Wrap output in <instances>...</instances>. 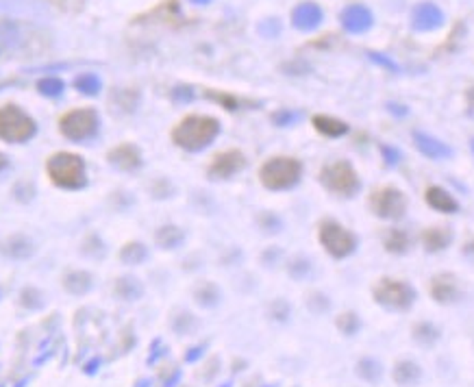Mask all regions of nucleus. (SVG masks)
I'll return each mask as SVG.
<instances>
[{
	"instance_id": "obj_36",
	"label": "nucleus",
	"mask_w": 474,
	"mask_h": 387,
	"mask_svg": "<svg viewBox=\"0 0 474 387\" xmlns=\"http://www.w3.org/2000/svg\"><path fill=\"white\" fill-rule=\"evenodd\" d=\"M331 307L329 298L324 294H309V309L316 314H324Z\"/></svg>"
},
{
	"instance_id": "obj_17",
	"label": "nucleus",
	"mask_w": 474,
	"mask_h": 387,
	"mask_svg": "<svg viewBox=\"0 0 474 387\" xmlns=\"http://www.w3.org/2000/svg\"><path fill=\"white\" fill-rule=\"evenodd\" d=\"M413 144L428 159H448L453 155V148L448 144H444V142H440L436 138H431L426 133H420V131H413Z\"/></svg>"
},
{
	"instance_id": "obj_11",
	"label": "nucleus",
	"mask_w": 474,
	"mask_h": 387,
	"mask_svg": "<svg viewBox=\"0 0 474 387\" xmlns=\"http://www.w3.org/2000/svg\"><path fill=\"white\" fill-rule=\"evenodd\" d=\"M339 24L344 26V31L346 33H366L374 24V16L366 5L353 3V5L341 9Z\"/></svg>"
},
{
	"instance_id": "obj_10",
	"label": "nucleus",
	"mask_w": 474,
	"mask_h": 387,
	"mask_svg": "<svg viewBox=\"0 0 474 387\" xmlns=\"http://www.w3.org/2000/svg\"><path fill=\"white\" fill-rule=\"evenodd\" d=\"M244 165H246L244 153L237 150V148H231V150L218 153L211 159V163L207 167V175L211 179H231V177L237 175V172L244 170Z\"/></svg>"
},
{
	"instance_id": "obj_27",
	"label": "nucleus",
	"mask_w": 474,
	"mask_h": 387,
	"mask_svg": "<svg viewBox=\"0 0 474 387\" xmlns=\"http://www.w3.org/2000/svg\"><path fill=\"white\" fill-rule=\"evenodd\" d=\"M63 287L72 294H83L92 287V277L88 272H70L63 277Z\"/></svg>"
},
{
	"instance_id": "obj_3",
	"label": "nucleus",
	"mask_w": 474,
	"mask_h": 387,
	"mask_svg": "<svg viewBox=\"0 0 474 387\" xmlns=\"http://www.w3.org/2000/svg\"><path fill=\"white\" fill-rule=\"evenodd\" d=\"M303 177V163L296 157H270L259 167V181L270 192H283L298 185Z\"/></svg>"
},
{
	"instance_id": "obj_43",
	"label": "nucleus",
	"mask_w": 474,
	"mask_h": 387,
	"mask_svg": "<svg viewBox=\"0 0 474 387\" xmlns=\"http://www.w3.org/2000/svg\"><path fill=\"white\" fill-rule=\"evenodd\" d=\"M387 109H390L392 113H396V115H405V113H407V107L396 105V103H390V105H387Z\"/></svg>"
},
{
	"instance_id": "obj_15",
	"label": "nucleus",
	"mask_w": 474,
	"mask_h": 387,
	"mask_svg": "<svg viewBox=\"0 0 474 387\" xmlns=\"http://www.w3.org/2000/svg\"><path fill=\"white\" fill-rule=\"evenodd\" d=\"M107 159L113 167L124 170V172H133L142 165V153L133 144H120V146L111 148Z\"/></svg>"
},
{
	"instance_id": "obj_13",
	"label": "nucleus",
	"mask_w": 474,
	"mask_h": 387,
	"mask_svg": "<svg viewBox=\"0 0 474 387\" xmlns=\"http://www.w3.org/2000/svg\"><path fill=\"white\" fill-rule=\"evenodd\" d=\"M322 9L318 3H311V0H305V3H300L292 9V24L294 29L298 31H314L322 24Z\"/></svg>"
},
{
	"instance_id": "obj_34",
	"label": "nucleus",
	"mask_w": 474,
	"mask_h": 387,
	"mask_svg": "<svg viewBox=\"0 0 474 387\" xmlns=\"http://www.w3.org/2000/svg\"><path fill=\"white\" fill-rule=\"evenodd\" d=\"M205 96H207L209 100H213V103L222 105V107H225V109H229V111H235V109H239V107H242V100H239L237 96L227 94V92H211V90H207V92H205Z\"/></svg>"
},
{
	"instance_id": "obj_21",
	"label": "nucleus",
	"mask_w": 474,
	"mask_h": 387,
	"mask_svg": "<svg viewBox=\"0 0 474 387\" xmlns=\"http://www.w3.org/2000/svg\"><path fill=\"white\" fill-rule=\"evenodd\" d=\"M140 103V92L133 88H122V90H113L109 96V107L115 113H133L135 107Z\"/></svg>"
},
{
	"instance_id": "obj_30",
	"label": "nucleus",
	"mask_w": 474,
	"mask_h": 387,
	"mask_svg": "<svg viewBox=\"0 0 474 387\" xmlns=\"http://www.w3.org/2000/svg\"><path fill=\"white\" fill-rule=\"evenodd\" d=\"M37 90H39V94L55 98V96H61V94H63L66 85H63V81L57 78V76H46V78H39V81H37Z\"/></svg>"
},
{
	"instance_id": "obj_4",
	"label": "nucleus",
	"mask_w": 474,
	"mask_h": 387,
	"mask_svg": "<svg viewBox=\"0 0 474 387\" xmlns=\"http://www.w3.org/2000/svg\"><path fill=\"white\" fill-rule=\"evenodd\" d=\"M37 131L35 120L14 103L0 107V140L7 144H24Z\"/></svg>"
},
{
	"instance_id": "obj_37",
	"label": "nucleus",
	"mask_w": 474,
	"mask_h": 387,
	"mask_svg": "<svg viewBox=\"0 0 474 387\" xmlns=\"http://www.w3.org/2000/svg\"><path fill=\"white\" fill-rule=\"evenodd\" d=\"M368 59L370 61H374V63H378V66H383L385 70H392V72H398V66L390 59V57H383L381 53H368Z\"/></svg>"
},
{
	"instance_id": "obj_7",
	"label": "nucleus",
	"mask_w": 474,
	"mask_h": 387,
	"mask_svg": "<svg viewBox=\"0 0 474 387\" xmlns=\"http://www.w3.org/2000/svg\"><path fill=\"white\" fill-rule=\"evenodd\" d=\"M318 239L333 259H346L357 250V237L346 227H341L337 220L331 218L318 225Z\"/></svg>"
},
{
	"instance_id": "obj_20",
	"label": "nucleus",
	"mask_w": 474,
	"mask_h": 387,
	"mask_svg": "<svg viewBox=\"0 0 474 387\" xmlns=\"http://www.w3.org/2000/svg\"><path fill=\"white\" fill-rule=\"evenodd\" d=\"M311 124H314L316 131L320 135H324V138H341V135L349 133V124L346 122L339 120V118H333V115H326V113L314 115Z\"/></svg>"
},
{
	"instance_id": "obj_14",
	"label": "nucleus",
	"mask_w": 474,
	"mask_h": 387,
	"mask_svg": "<svg viewBox=\"0 0 474 387\" xmlns=\"http://www.w3.org/2000/svg\"><path fill=\"white\" fill-rule=\"evenodd\" d=\"M183 14L177 0H163L155 9H150L148 14L135 18V22H157V24H168V26H177L181 24Z\"/></svg>"
},
{
	"instance_id": "obj_42",
	"label": "nucleus",
	"mask_w": 474,
	"mask_h": 387,
	"mask_svg": "<svg viewBox=\"0 0 474 387\" xmlns=\"http://www.w3.org/2000/svg\"><path fill=\"white\" fill-rule=\"evenodd\" d=\"M465 105H468V113L474 118V88H470L465 92Z\"/></svg>"
},
{
	"instance_id": "obj_28",
	"label": "nucleus",
	"mask_w": 474,
	"mask_h": 387,
	"mask_svg": "<svg viewBox=\"0 0 474 387\" xmlns=\"http://www.w3.org/2000/svg\"><path fill=\"white\" fill-rule=\"evenodd\" d=\"M146 246L140 242H128L122 250H120V259L124 264H142L146 259Z\"/></svg>"
},
{
	"instance_id": "obj_46",
	"label": "nucleus",
	"mask_w": 474,
	"mask_h": 387,
	"mask_svg": "<svg viewBox=\"0 0 474 387\" xmlns=\"http://www.w3.org/2000/svg\"><path fill=\"white\" fill-rule=\"evenodd\" d=\"M190 3H194V5H209L211 0H190Z\"/></svg>"
},
{
	"instance_id": "obj_45",
	"label": "nucleus",
	"mask_w": 474,
	"mask_h": 387,
	"mask_svg": "<svg viewBox=\"0 0 474 387\" xmlns=\"http://www.w3.org/2000/svg\"><path fill=\"white\" fill-rule=\"evenodd\" d=\"M7 163H9V161H7V157H5L3 153H0V172H3V170L7 167Z\"/></svg>"
},
{
	"instance_id": "obj_41",
	"label": "nucleus",
	"mask_w": 474,
	"mask_h": 387,
	"mask_svg": "<svg viewBox=\"0 0 474 387\" xmlns=\"http://www.w3.org/2000/svg\"><path fill=\"white\" fill-rule=\"evenodd\" d=\"M192 96H194V94H192L190 88H177V90H175V98H177V100H190Z\"/></svg>"
},
{
	"instance_id": "obj_29",
	"label": "nucleus",
	"mask_w": 474,
	"mask_h": 387,
	"mask_svg": "<svg viewBox=\"0 0 474 387\" xmlns=\"http://www.w3.org/2000/svg\"><path fill=\"white\" fill-rule=\"evenodd\" d=\"M74 88L83 94H90V96H96L101 92V78L94 74V72H85L81 76H76L74 81Z\"/></svg>"
},
{
	"instance_id": "obj_6",
	"label": "nucleus",
	"mask_w": 474,
	"mask_h": 387,
	"mask_svg": "<svg viewBox=\"0 0 474 387\" xmlns=\"http://www.w3.org/2000/svg\"><path fill=\"white\" fill-rule=\"evenodd\" d=\"M372 296L381 307L392 311H407L416 303V289L407 281L387 279V277L374 283Z\"/></svg>"
},
{
	"instance_id": "obj_31",
	"label": "nucleus",
	"mask_w": 474,
	"mask_h": 387,
	"mask_svg": "<svg viewBox=\"0 0 474 387\" xmlns=\"http://www.w3.org/2000/svg\"><path fill=\"white\" fill-rule=\"evenodd\" d=\"M194 296H196V300H198V305L211 307V305L218 303L220 291H218V287H215L213 283H202V285L194 291Z\"/></svg>"
},
{
	"instance_id": "obj_18",
	"label": "nucleus",
	"mask_w": 474,
	"mask_h": 387,
	"mask_svg": "<svg viewBox=\"0 0 474 387\" xmlns=\"http://www.w3.org/2000/svg\"><path fill=\"white\" fill-rule=\"evenodd\" d=\"M424 198H426V205H428L431 209H436V211H440V213H457V211H459V202L453 198V194H448V192H446L444 187H440V185H431V187L426 190Z\"/></svg>"
},
{
	"instance_id": "obj_22",
	"label": "nucleus",
	"mask_w": 474,
	"mask_h": 387,
	"mask_svg": "<svg viewBox=\"0 0 474 387\" xmlns=\"http://www.w3.org/2000/svg\"><path fill=\"white\" fill-rule=\"evenodd\" d=\"M392 378H394L396 385L413 387V385H418L420 378H422V368H420L416 361H411V359H403V361H398V363L394 366Z\"/></svg>"
},
{
	"instance_id": "obj_44",
	"label": "nucleus",
	"mask_w": 474,
	"mask_h": 387,
	"mask_svg": "<svg viewBox=\"0 0 474 387\" xmlns=\"http://www.w3.org/2000/svg\"><path fill=\"white\" fill-rule=\"evenodd\" d=\"M463 250H465V254L470 257V259L474 262V239H470V242L465 244V248H463Z\"/></svg>"
},
{
	"instance_id": "obj_39",
	"label": "nucleus",
	"mask_w": 474,
	"mask_h": 387,
	"mask_svg": "<svg viewBox=\"0 0 474 387\" xmlns=\"http://www.w3.org/2000/svg\"><path fill=\"white\" fill-rule=\"evenodd\" d=\"M381 153H383V157H385V163H387V165H396V163L403 159V157H401V153H398L394 146H385V144H383V146H381Z\"/></svg>"
},
{
	"instance_id": "obj_19",
	"label": "nucleus",
	"mask_w": 474,
	"mask_h": 387,
	"mask_svg": "<svg viewBox=\"0 0 474 387\" xmlns=\"http://www.w3.org/2000/svg\"><path fill=\"white\" fill-rule=\"evenodd\" d=\"M420 239L428 252H440V250L448 248V244L453 242V231L448 227H428L422 231Z\"/></svg>"
},
{
	"instance_id": "obj_38",
	"label": "nucleus",
	"mask_w": 474,
	"mask_h": 387,
	"mask_svg": "<svg viewBox=\"0 0 474 387\" xmlns=\"http://www.w3.org/2000/svg\"><path fill=\"white\" fill-rule=\"evenodd\" d=\"M53 5L59 7L61 11H70V14H74V11H78V9L85 5V0H53Z\"/></svg>"
},
{
	"instance_id": "obj_23",
	"label": "nucleus",
	"mask_w": 474,
	"mask_h": 387,
	"mask_svg": "<svg viewBox=\"0 0 474 387\" xmlns=\"http://www.w3.org/2000/svg\"><path fill=\"white\" fill-rule=\"evenodd\" d=\"M383 248L392 254H405L409 250V235L403 229H390L383 237Z\"/></svg>"
},
{
	"instance_id": "obj_16",
	"label": "nucleus",
	"mask_w": 474,
	"mask_h": 387,
	"mask_svg": "<svg viewBox=\"0 0 474 387\" xmlns=\"http://www.w3.org/2000/svg\"><path fill=\"white\" fill-rule=\"evenodd\" d=\"M459 294V285H457V277L450 274V272H442V274H436L431 279V296L438 303L446 305V303H453Z\"/></svg>"
},
{
	"instance_id": "obj_1",
	"label": "nucleus",
	"mask_w": 474,
	"mask_h": 387,
	"mask_svg": "<svg viewBox=\"0 0 474 387\" xmlns=\"http://www.w3.org/2000/svg\"><path fill=\"white\" fill-rule=\"evenodd\" d=\"M218 135H220L218 118L200 115V113L185 115L170 133L172 142L187 153H198V150L207 148Z\"/></svg>"
},
{
	"instance_id": "obj_24",
	"label": "nucleus",
	"mask_w": 474,
	"mask_h": 387,
	"mask_svg": "<svg viewBox=\"0 0 474 387\" xmlns=\"http://www.w3.org/2000/svg\"><path fill=\"white\" fill-rule=\"evenodd\" d=\"M357 374H359V378H364L366 383L376 385V383L381 381V376H383V368H381V363H378L376 359L364 357V359L357 361Z\"/></svg>"
},
{
	"instance_id": "obj_32",
	"label": "nucleus",
	"mask_w": 474,
	"mask_h": 387,
	"mask_svg": "<svg viewBox=\"0 0 474 387\" xmlns=\"http://www.w3.org/2000/svg\"><path fill=\"white\" fill-rule=\"evenodd\" d=\"M337 329L344 333V335H355L359 329H361V320L355 311H346V314H339L337 320H335Z\"/></svg>"
},
{
	"instance_id": "obj_26",
	"label": "nucleus",
	"mask_w": 474,
	"mask_h": 387,
	"mask_svg": "<svg viewBox=\"0 0 474 387\" xmlns=\"http://www.w3.org/2000/svg\"><path fill=\"white\" fill-rule=\"evenodd\" d=\"M155 239H157V244H159L161 248H177V246L185 239V235H183V231H181L179 227L168 225V227H161V229L155 233Z\"/></svg>"
},
{
	"instance_id": "obj_33",
	"label": "nucleus",
	"mask_w": 474,
	"mask_h": 387,
	"mask_svg": "<svg viewBox=\"0 0 474 387\" xmlns=\"http://www.w3.org/2000/svg\"><path fill=\"white\" fill-rule=\"evenodd\" d=\"M115 291L124 298V300H135L142 294V285L135 279H120L115 285Z\"/></svg>"
},
{
	"instance_id": "obj_40",
	"label": "nucleus",
	"mask_w": 474,
	"mask_h": 387,
	"mask_svg": "<svg viewBox=\"0 0 474 387\" xmlns=\"http://www.w3.org/2000/svg\"><path fill=\"white\" fill-rule=\"evenodd\" d=\"M296 118H298V115H296V113H292V111H279V113H274V115H272V120H274L279 126H287V124H289V122H294Z\"/></svg>"
},
{
	"instance_id": "obj_35",
	"label": "nucleus",
	"mask_w": 474,
	"mask_h": 387,
	"mask_svg": "<svg viewBox=\"0 0 474 387\" xmlns=\"http://www.w3.org/2000/svg\"><path fill=\"white\" fill-rule=\"evenodd\" d=\"M33 252V246L26 242V239H22V237H11V242H9V254L11 257H29Z\"/></svg>"
},
{
	"instance_id": "obj_8",
	"label": "nucleus",
	"mask_w": 474,
	"mask_h": 387,
	"mask_svg": "<svg viewBox=\"0 0 474 387\" xmlns=\"http://www.w3.org/2000/svg\"><path fill=\"white\" fill-rule=\"evenodd\" d=\"M59 131L63 138L72 142H85L96 135L98 131V113L90 107H78L61 115Z\"/></svg>"
},
{
	"instance_id": "obj_47",
	"label": "nucleus",
	"mask_w": 474,
	"mask_h": 387,
	"mask_svg": "<svg viewBox=\"0 0 474 387\" xmlns=\"http://www.w3.org/2000/svg\"><path fill=\"white\" fill-rule=\"evenodd\" d=\"M472 150H474V140H472Z\"/></svg>"
},
{
	"instance_id": "obj_5",
	"label": "nucleus",
	"mask_w": 474,
	"mask_h": 387,
	"mask_svg": "<svg viewBox=\"0 0 474 387\" xmlns=\"http://www.w3.org/2000/svg\"><path fill=\"white\" fill-rule=\"evenodd\" d=\"M320 183L335 196L351 198L361 190V179L349 161H331L320 170Z\"/></svg>"
},
{
	"instance_id": "obj_25",
	"label": "nucleus",
	"mask_w": 474,
	"mask_h": 387,
	"mask_svg": "<svg viewBox=\"0 0 474 387\" xmlns=\"http://www.w3.org/2000/svg\"><path fill=\"white\" fill-rule=\"evenodd\" d=\"M411 333H413V339H416L418 344H422V346H433V344L440 339V329H438L436 324H431V322H418V324H413Z\"/></svg>"
},
{
	"instance_id": "obj_2",
	"label": "nucleus",
	"mask_w": 474,
	"mask_h": 387,
	"mask_svg": "<svg viewBox=\"0 0 474 387\" xmlns=\"http://www.w3.org/2000/svg\"><path fill=\"white\" fill-rule=\"evenodd\" d=\"M46 175L48 179L61 190H81L88 183V170L85 161L74 153H55L46 161Z\"/></svg>"
},
{
	"instance_id": "obj_12",
	"label": "nucleus",
	"mask_w": 474,
	"mask_h": 387,
	"mask_svg": "<svg viewBox=\"0 0 474 387\" xmlns=\"http://www.w3.org/2000/svg\"><path fill=\"white\" fill-rule=\"evenodd\" d=\"M444 24V14L433 3H420L411 11V26L420 33L436 31Z\"/></svg>"
},
{
	"instance_id": "obj_9",
	"label": "nucleus",
	"mask_w": 474,
	"mask_h": 387,
	"mask_svg": "<svg viewBox=\"0 0 474 387\" xmlns=\"http://www.w3.org/2000/svg\"><path fill=\"white\" fill-rule=\"evenodd\" d=\"M407 205H409L407 196L398 187H394V185L378 187L368 198L370 211L374 213L376 218H383V220H401V218H405Z\"/></svg>"
}]
</instances>
